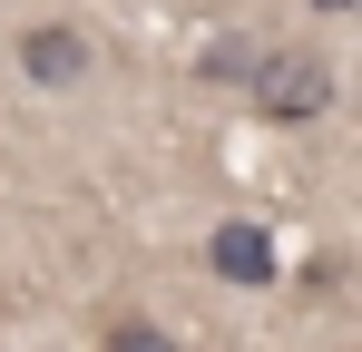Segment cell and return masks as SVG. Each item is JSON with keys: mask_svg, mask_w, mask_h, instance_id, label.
Returning <instances> with one entry per match:
<instances>
[{"mask_svg": "<svg viewBox=\"0 0 362 352\" xmlns=\"http://www.w3.org/2000/svg\"><path fill=\"white\" fill-rule=\"evenodd\" d=\"M333 98H343V78H333V59L313 49V40H294V49H255V69H245V108L264 117V127H313Z\"/></svg>", "mask_w": 362, "mask_h": 352, "instance_id": "obj_1", "label": "cell"}, {"mask_svg": "<svg viewBox=\"0 0 362 352\" xmlns=\"http://www.w3.org/2000/svg\"><path fill=\"white\" fill-rule=\"evenodd\" d=\"M88 30H78V20H30V30H20V78H30V88H49V98H59V88H78V78H88Z\"/></svg>", "mask_w": 362, "mask_h": 352, "instance_id": "obj_2", "label": "cell"}, {"mask_svg": "<svg viewBox=\"0 0 362 352\" xmlns=\"http://www.w3.org/2000/svg\"><path fill=\"white\" fill-rule=\"evenodd\" d=\"M206 274H216V284H274V274H284V254H274V235L255 225V216H226V225H206Z\"/></svg>", "mask_w": 362, "mask_h": 352, "instance_id": "obj_3", "label": "cell"}, {"mask_svg": "<svg viewBox=\"0 0 362 352\" xmlns=\"http://www.w3.org/2000/svg\"><path fill=\"white\" fill-rule=\"evenodd\" d=\"M98 352H186L167 323H147V313H108L98 323Z\"/></svg>", "mask_w": 362, "mask_h": 352, "instance_id": "obj_4", "label": "cell"}, {"mask_svg": "<svg viewBox=\"0 0 362 352\" xmlns=\"http://www.w3.org/2000/svg\"><path fill=\"white\" fill-rule=\"evenodd\" d=\"M245 69H255V49H245V40H216V49L196 59V78H235V88H245Z\"/></svg>", "mask_w": 362, "mask_h": 352, "instance_id": "obj_5", "label": "cell"}, {"mask_svg": "<svg viewBox=\"0 0 362 352\" xmlns=\"http://www.w3.org/2000/svg\"><path fill=\"white\" fill-rule=\"evenodd\" d=\"M313 10H323V20H343V10H353V0H313Z\"/></svg>", "mask_w": 362, "mask_h": 352, "instance_id": "obj_6", "label": "cell"}]
</instances>
